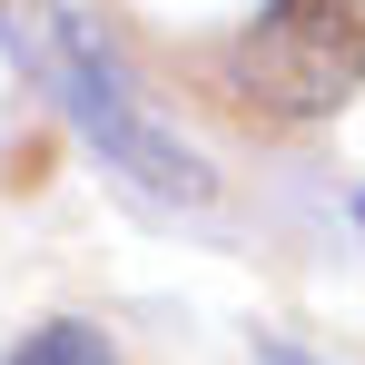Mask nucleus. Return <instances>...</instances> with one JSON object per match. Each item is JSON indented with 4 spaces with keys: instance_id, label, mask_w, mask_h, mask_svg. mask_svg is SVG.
Listing matches in <instances>:
<instances>
[{
    "instance_id": "nucleus-1",
    "label": "nucleus",
    "mask_w": 365,
    "mask_h": 365,
    "mask_svg": "<svg viewBox=\"0 0 365 365\" xmlns=\"http://www.w3.org/2000/svg\"><path fill=\"white\" fill-rule=\"evenodd\" d=\"M10 40L30 50V69L60 89L69 128H79L128 187H148L158 207H207V158L128 89V69L109 60V40H89V30H79L69 10H50V0H10Z\"/></svg>"
},
{
    "instance_id": "nucleus-2",
    "label": "nucleus",
    "mask_w": 365,
    "mask_h": 365,
    "mask_svg": "<svg viewBox=\"0 0 365 365\" xmlns=\"http://www.w3.org/2000/svg\"><path fill=\"white\" fill-rule=\"evenodd\" d=\"M227 99L257 119H326L365 89V0H267L227 40Z\"/></svg>"
},
{
    "instance_id": "nucleus-3",
    "label": "nucleus",
    "mask_w": 365,
    "mask_h": 365,
    "mask_svg": "<svg viewBox=\"0 0 365 365\" xmlns=\"http://www.w3.org/2000/svg\"><path fill=\"white\" fill-rule=\"evenodd\" d=\"M10 365H119V356H109L99 326L60 316V326H40V336H20V356H10Z\"/></svg>"
},
{
    "instance_id": "nucleus-4",
    "label": "nucleus",
    "mask_w": 365,
    "mask_h": 365,
    "mask_svg": "<svg viewBox=\"0 0 365 365\" xmlns=\"http://www.w3.org/2000/svg\"><path fill=\"white\" fill-rule=\"evenodd\" d=\"M257 365H316L306 346H257Z\"/></svg>"
}]
</instances>
